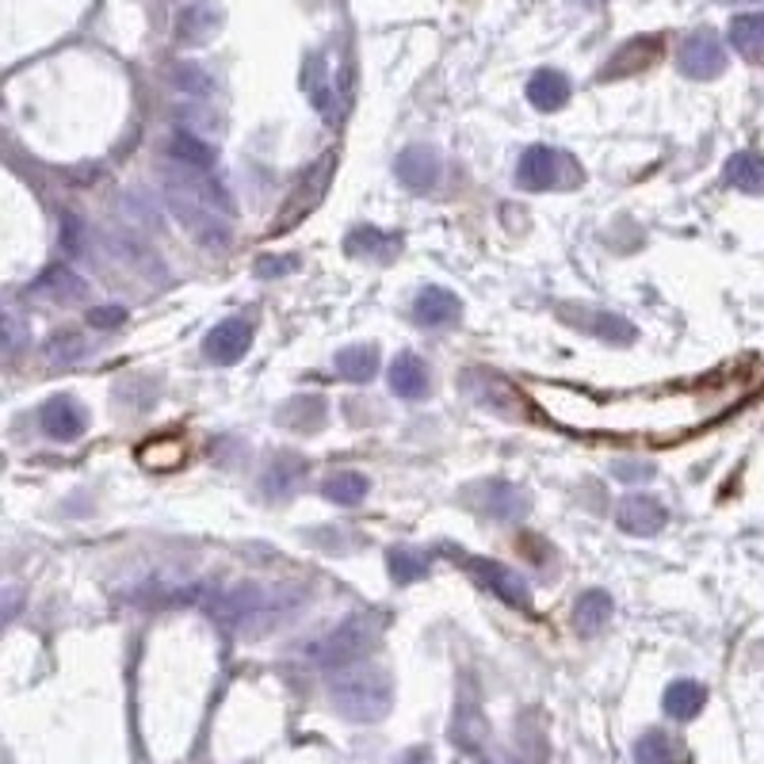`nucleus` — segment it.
I'll use <instances>...</instances> for the list:
<instances>
[{
    "label": "nucleus",
    "mask_w": 764,
    "mask_h": 764,
    "mask_svg": "<svg viewBox=\"0 0 764 764\" xmlns=\"http://www.w3.org/2000/svg\"><path fill=\"white\" fill-rule=\"evenodd\" d=\"M169 211L195 242L203 245H226L230 242V200L207 169L173 161L165 173Z\"/></svg>",
    "instance_id": "f257e3e1"
},
{
    "label": "nucleus",
    "mask_w": 764,
    "mask_h": 764,
    "mask_svg": "<svg viewBox=\"0 0 764 764\" xmlns=\"http://www.w3.org/2000/svg\"><path fill=\"white\" fill-rule=\"evenodd\" d=\"M329 700L337 715L348 723H379L394 707V684L390 673L379 665H348L337 669L329 684Z\"/></svg>",
    "instance_id": "f03ea898"
},
{
    "label": "nucleus",
    "mask_w": 764,
    "mask_h": 764,
    "mask_svg": "<svg viewBox=\"0 0 764 764\" xmlns=\"http://www.w3.org/2000/svg\"><path fill=\"white\" fill-rule=\"evenodd\" d=\"M379 634H383L379 615H352V620H345L340 627H333L325 639H317L314 646L306 650V658H310L314 665H322V669L359 665V661L375 650Z\"/></svg>",
    "instance_id": "7ed1b4c3"
},
{
    "label": "nucleus",
    "mask_w": 764,
    "mask_h": 764,
    "mask_svg": "<svg viewBox=\"0 0 764 764\" xmlns=\"http://www.w3.org/2000/svg\"><path fill=\"white\" fill-rule=\"evenodd\" d=\"M276 604H279L276 592H268L261 585H242L234 592H222L211 604V615H218L230 631L245 634V631H256V627L268 623L272 615H276Z\"/></svg>",
    "instance_id": "20e7f679"
},
{
    "label": "nucleus",
    "mask_w": 764,
    "mask_h": 764,
    "mask_svg": "<svg viewBox=\"0 0 764 764\" xmlns=\"http://www.w3.org/2000/svg\"><path fill=\"white\" fill-rule=\"evenodd\" d=\"M581 180L578 165L566 153L551 150V145H531L523 150L517 165V184L523 192H554V187H573Z\"/></svg>",
    "instance_id": "39448f33"
},
{
    "label": "nucleus",
    "mask_w": 764,
    "mask_h": 764,
    "mask_svg": "<svg viewBox=\"0 0 764 764\" xmlns=\"http://www.w3.org/2000/svg\"><path fill=\"white\" fill-rule=\"evenodd\" d=\"M676 65H681V73L692 77V81H715V77L726 70L723 39L707 28L692 31V35L681 42V50H676Z\"/></svg>",
    "instance_id": "423d86ee"
},
{
    "label": "nucleus",
    "mask_w": 764,
    "mask_h": 764,
    "mask_svg": "<svg viewBox=\"0 0 764 764\" xmlns=\"http://www.w3.org/2000/svg\"><path fill=\"white\" fill-rule=\"evenodd\" d=\"M253 333L256 329H253V322H248V317H226V322H218L207 333V340H203V356H207L211 364H218V367L237 364V359L253 348Z\"/></svg>",
    "instance_id": "0eeeda50"
},
{
    "label": "nucleus",
    "mask_w": 764,
    "mask_h": 764,
    "mask_svg": "<svg viewBox=\"0 0 764 764\" xmlns=\"http://www.w3.org/2000/svg\"><path fill=\"white\" fill-rule=\"evenodd\" d=\"M394 173H398V180L409 187V192H432V187L440 184L444 161H440V153H436L432 145L417 142V145H409V150L398 153V165H394Z\"/></svg>",
    "instance_id": "6e6552de"
},
{
    "label": "nucleus",
    "mask_w": 764,
    "mask_h": 764,
    "mask_svg": "<svg viewBox=\"0 0 764 764\" xmlns=\"http://www.w3.org/2000/svg\"><path fill=\"white\" fill-rule=\"evenodd\" d=\"M39 425L50 440L70 444L84 432V428H89V414H84L81 401H73L70 394H58V398H50L47 406L39 409Z\"/></svg>",
    "instance_id": "1a4fd4ad"
},
{
    "label": "nucleus",
    "mask_w": 764,
    "mask_h": 764,
    "mask_svg": "<svg viewBox=\"0 0 764 764\" xmlns=\"http://www.w3.org/2000/svg\"><path fill=\"white\" fill-rule=\"evenodd\" d=\"M222 23H226L222 4H214V0H195V4H187L184 12H180L176 39L184 42V47H207V42L222 31Z\"/></svg>",
    "instance_id": "9d476101"
},
{
    "label": "nucleus",
    "mask_w": 764,
    "mask_h": 764,
    "mask_svg": "<svg viewBox=\"0 0 764 764\" xmlns=\"http://www.w3.org/2000/svg\"><path fill=\"white\" fill-rule=\"evenodd\" d=\"M303 89L306 96H310V104L322 111L329 123H337L340 119V104H337V84H333V73H329V58L322 54V50H314L310 58L303 62Z\"/></svg>",
    "instance_id": "9b49d317"
},
{
    "label": "nucleus",
    "mask_w": 764,
    "mask_h": 764,
    "mask_svg": "<svg viewBox=\"0 0 764 764\" xmlns=\"http://www.w3.org/2000/svg\"><path fill=\"white\" fill-rule=\"evenodd\" d=\"M615 520H620V528L631 531V536H658V531L665 528L669 512H665V505H661L658 497L634 493V497H623V501H620Z\"/></svg>",
    "instance_id": "f8f14e48"
},
{
    "label": "nucleus",
    "mask_w": 764,
    "mask_h": 764,
    "mask_svg": "<svg viewBox=\"0 0 764 764\" xmlns=\"http://www.w3.org/2000/svg\"><path fill=\"white\" fill-rule=\"evenodd\" d=\"M475 570H478V578H482L486 585L505 600V604L520 608V612H531V589L517 570H509V566H501V562H486V558H478Z\"/></svg>",
    "instance_id": "ddd939ff"
},
{
    "label": "nucleus",
    "mask_w": 764,
    "mask_h": 764,
    "mask_svg": "<svg viewBox=\"0 0 764 764\" xmlns=\"http://www.w3.org/2000/svg\"><path fill=\"white\" fill-rule=\"evenodd\" d=\"M478 493H482L478 509L493 520H520L523 512L531 509V493L520 486H512V482H486Z\"/></svg>",
    "instance_id": "4468645a"
},
{
    "label": "nucleus",
    "mask_w": 764,
    "mask_h": 764,
    "mask_svg": "<svg viewBox=\"0 0 764 764\" xmlns=\"http://www.w3.org/2000/svg\"><path fill=\"white\" fill-rule=\"evenodd\" d=\"M459 314H462L459 298L444 287H425L414 303V317H417V325H425V329H444V325L459 322Z\"/></svg>",
    "instance_id": "2eb2a0df"
},
{
    "label": "nucleus",
    "mask_w": 764,
    "mask_h": 764,
    "mask_svg": "<svg viewBox=\"0 0 764 764\" xmlns=\"http://www.w3.org/2000/svg\"><path fill=\"white\" fill-rule=\"evenodd\" d=\"M661 54V39L658 35H646V39H631L620 54L612 58V62L604 65V81H612V77H631L639 70H646V65H654Z\"/></svg>",
    "instance_id": "dca6fc26"
},
{
    "label": "nucleus",
    "mask_w": 764,
    "mask_h": 764,
    "mask_svg": "<svg viewBox=\"0 0 764 764\" xmlns=\"http://www.w3.org/2000/svg\"><path fill=\"white\" fill-rule=\"evenodd\" d=\"M615 615V604L612 597H608L604 589H589L578 597V608H573V627H578L585 639H592V634H600L608 623H612Z\"/></svg>",
    "instance_id": "f3484780"
},
{
    "label": "nucleus",
    "mask_w": 764,
    "mask_h": 764,
    "mask_svg": "<svg viewBox=\"0 0 764 764\" xmlns=\"http://www.w3.org/2000/svg\"><path fill=\"white\" fill-rule=\"evenodd\" d=\"M390 390L398 394V398H425L428 394V367L420 364L414 352H401L398 359L390 364Z\"/></svg>",
    "instance_id": "a211bd4d"
},
{
    "label": "nucleus",
    "mask_w": 764,
    "mask_h": 764,
    "mask_svg": "<svg viewBox=\"0 0 764 764\" xmlns=\"http://www.w3.org/2000/svg\"><path fill=\"white\" fill-rule=\"evenodd\" d=\"M35 295L50 298V303H81L84 295H89V287H84V279L77 276L73 268H65V264H54V268L47 272L39 283H35Z\"/></svg>",
    "instance_id": "6ab92c4d"
},
{
    "label": "nucleus",
    "mask_w": 764,
    "mask_h": 764,
    "mask_svg": "<svg viewBox=\"0 0 764 764\" xmlns=\"http://www.w3.org/2000/svg\"><path fill=\"white\" fill-rule=\"evenodd\" d=\"M329 169H333V157H322V161H317V165L310 169V176H306V184L298 187V195H295V200H291V211L279 218V230H283V226H295V222L303 218V214L310 211L317 200H322L325 187H329Z\"/></svg>",
    "instance_id": "aec40b11"
},
{
    "label": "nucleus",
    "mask_w": 764,
    "mask_h": 764,
    "mask_svg": "<svg viewBox=\"0 0 764 764\" xmlns=\"http://www.w3.org/2000/svg\"><path fill=\"white\" fill-rule=\"evenodd\" d=\"M703 703H707V689L695 681H673L665 689V715L676 723H692L703 711Z\"/></svg>",
    "instance_id": "412c9836"
},
{
    "label": "nucleus",
    "mask_w": 764,
    "mask_h": 764,
    "mask_svg": "<svg viewBox=\"0 0 764 764\" xmlns=\"http://www.w3.org/2000/svg\"><path fill=\"white\" fill-rule=\"evenodd\" d=\"M333 367H337L340 379L367 383V379H375V371H379V348L375 345H348V348L337 352Z\"/></svg>",
    "instance_id": "4be33fe9"
},
{
    "label": "nucleus",
    "mask_w": 764,
    "mask_h": 764,
    "mask_svg": "<svg viewBox=\"0 0 764 764\" xmlns=\"http://www.w3.org/2000/svg\"><path fill=\"white\" fill-rule=\"evenodd\" d=\"M528 100L539 111L566 108V100H570V81H566V73H558V70H539L528 81Z\"/></svg>",
    "instance_id": "5701e85b"
},
{
    "label": "nucleus",
    "mask_w": 764,
    "mask_h": 764,
    "mask_svg": "<svg viewBox=\"0 0 764 764\" xmlns=\"http://www.w3.org/2000/svg\"><path fill=\"white\" fill-rule=\"evenodd\" d=\"M730 42H734V50L742 58H750V62H764V12L730 20Z\"/></svg>",
    "instance_id": "b1692460"
},
{
    "label": "nucleus",
    "mask_w": 764,
    "mask_h": 764,
    "mask_svg": "<svg viewBox=\"0 0 764 764\" xmlns=\"http://www.w3.org/2000/svg\"><path fill=\"white\" fill-rule=\"evenodd\" d=\"M303 478H306V462L295 459V455H279V459L272 462L268 470H264V493L276 497V501H283V497L295 493Z\"/></svg>",
    "instance_id": "393cba45"
},
{
    "label": "nucleus",
    "mask_w": 764,
    "mask_h": 764,
    "mask_svg": "<svg viewBox=\"0 0 764 764\" xmlns=\"http://www.w3.org/2000/svg\"><path fill=\"white\" fill-rule=\"evenodd\" d=\"M279 425L295 428V432H317L325 425V401L310 394V398H291L279 406Z\"/></svg>",
    "instance_id": "a878e982"
},
{
    "label": "nucleus",
    "mask_w": 764,
    "mask_h": 764,
    "mask_svg": "<svg viewBox=\"0 0 764 764\" xmlns=\"http://www.w3.org/2000/svg\"><path fill=\"white\" fill-rule=\"evenodd\" d=\"M345 248L352 256H367V261H375V264H386L401 248V242H398V237H390V234H383V230H371V226L364 230V226H359V230H352V234H348Z\"/></svg>",
    "instance_id": "bb28decb"
},
{
    "label": "nucleus",
    "mask_w": 764,
    "mask_h": 764,
    "mask_svg": "<svg viewBox=\"0 0 764 764\" xmlns=\"http://www.w3.org/2000/svg\"><path fill=\"white\" fill-rule=\"evenodd\" d=\"M726 180L750 195H764V157L753 150L734 153V157L726 161Z\"/></svg>",
    "instance_id": "cd10ccee"
},
{
    "label": "nucleus",
    "mask_w": 764,
    "mask_h": 764,
    "mask_svg": "<svg viewBox=\"0 0 764 764\" xmlns=\"http://www.w3.org/2000/svg\"><path fill=\"white\" fill-rule=\"evenodd\" d=\"M634 764H681V745L665 730H646L634 742Z\"/></svg>",
    "instance_id": "c85d7f7f"
},
{
    "label": "nucleus",
    "mask_w": 764,
    "mask_h": 764,
    "mask_svg": "<svg viewBox=\"0 0 764 764\" xmlns=\"http://www.w3.org/2000/svg\"><path fill=\"white\" fill-rule=\"evenodd\" d=\"M386 566H390V578L398 581V585H414V581H425L428 570H432L428 554L425 551H414V547H394V551L386 554Z\"/></svg>",
    "instance_id": "c756f323"
},
{
    "label": "nucleus",
    "mask_w": 764,
    "mask_h": 764,
    "mask_svg": "<svg viewBox=\"0 0 764 764\" xmlns=\"http://www.w3.org/2000/svg\"><path fill=\"white\" fill-rule=\"evenodd\" d=\"M139 462L145 470H157V475H169L184 462V444L173 440V436H161V440H145L139 448Z\"/></svg>",
    "instance_id": "7c9ffc66"
},
{
    "label": "nucleus",
    "mask_w": 764,
    "mask_h": 764,
    "mask_svg": "<svg viewBox=\"0 0 764 764\" xmlns=\"http://www.w3.org/2000/svg\"><path fill=\"white\" fill-rule=\"evenodd\" d=\"M322 489H325V497L337 505H359L367 497V478L356 475V470H333Z\"/></svg>",
    "instance_id": "2f4dec72"
},
{
    "label": "nucleus",
    "mask_w": 764,
    "mask_h": 764,
    "mask_svg": "<svg viewBox=\"0 0 764 764\" xmlns=\"http://www.w3.org/2000/svg\"><path fill=\"white\" fill-rule=\"evenodd\" d=\"M585 322H592V325H585V329L597 333L600 340H612V345H631L634 340V325L620 314L592 310V314H585Z\"/></svg>",
    "instance_id": "473e14b6"
},
{
    "label": "nucleus",
    "mask_w": 764,
    "mask_h": 764,
    "mask_svg": "<svg viewBox=\"0 0 764 764\" xmlns=\"http://www.w3.org/2000/svg\"><path fill=\"white\" fill-rule=\"evenodd\" d=\"M169 153H173V161H184V165H200V169H211L214 165V150L207 142H200L195 134L187 131H176L173 142H169Z\"/></svg>",
    "instance_id": "72a5a7b5"
},
{
    "label": "nucleus",
    "mask_w": 764,
    "mask_h": 764,
    "mask_svg": "<svg viewBox=\"0 0 764 764\" xmlns=\"http://www.w3.org/2000/svg\"><path fill=\"white\" fill-rule=\"evenodd\" d=\"M176 84L184 92H195V96H207L211 92V77L200 65H176Z\"/></svg>",
    "instance_id": "f704fd0d"
},
{
    "label": "nucleus",
    "mask_w": 764,
    "mask_h": 764,
    "mask_svg": "<svg viewBox=\"0 0 764 764\" xmlns=\"http://www.w3.org/2000/svg\"><path fill=\"white\" fill-rule=\"evenodd\" d=\"M123 322H126L123 306H92V310H89V325H92V329H119Z\"/></svg>",
    "instance_id": "c9c22d12"
},
{
    "label": "nucleus",
    "mask_w": 764,
    "mask_h": 764,
    "mask_svg": "<svg viewBox=\"0 0 764 764\" xmlns=\"http://www.w3.org/2000/svg\"><path fill=\"white\" fill-rule=\"evenodd\" d=\"M81 352H84V340L81 337H70V333H65V337L50 340V356H54V359H77Z\"/></svg>",
    "instance_id": "e433bc0d"
},
{
    "label": "nucleus",
    "mask_w": 764,
    "mask_h": 764,
    "mask_svg": "<svg viewBox=\"0 0 764 764\" xmlns=\"http://www.w3.org/2000/svg\"><path fill=\"white\" fill-rule=\"evenodd\" d=\"M612 475L623 478V482H642V478L654 475V467H650V462H615Z\"/></svg>",
    "instance_id": "4c0bfd02"
},
{
    "label": "nucleus",
    "mask_w": 764,
    "mask_h": 764,
    "mask_svg": "<svg viewBox=\"0 0 764 764\" xmlns=\"http://www.w3.org/2000/svg\"><path fill=\"white\" fill-rule=\"evenodd\" d=\"M295 268V261H272V256H261L256 261V276H283V272Z\"/></svg>",
    "instance_id": "58836bf2"
},
{
    "label": "nucleus",
    "mask_w": 764,
    "mask_h": 764,
    "mask_svg": "<svg viewBox=\"0 0 764 764\" xmlns=\"http://www.w3.org/2000/svg\"><path fill=\"white\" fill-rule=\"evenodd\" d=\"M398 764H432V750H425V745H417V750L401 753Z\"/></svg>",
    "instance_id": "ea45409f"
},
{
    "label": "nucleus",
    "mask_w": 764,
    "mask_h": 764,
    "mask_svg": "<svg viewBox=\"0 0 764 764\" xmlns=\"http://www.w3.org/2000/svg\"><path fill=\"white\" fill-rule=\"evenodd\" d=\"M77 245H81V222L65 218V248H70V253H77Z\"/></svg>",
    "instance_id": "a19ab883"
},
{
    "label": "nucleus",
    "mask_w": 764,
    "mask_h": 764,
    "mask_svg": "<svg viewBox=\"0 0 764 764\" xmlns=\"http://www.w3.org/2000/svg\"><path fill=\"white\" fill-rule=\"evenodd\" d=\"M723 4H764V0H723Z\"/></svg>",
    "instance_id": "79ce46f5"
},
{
    "label": "nucleus",
    "mask_w": 764,
    "mask_h": 764,
    "mask_svg": "<svg viewBox=\"0 0 764 764\" xmlns=\"http://www.w3.org/2000/svg\"><path fill=\"white\" fill-rule=\"evenodd\" d=\"M581 4H589V8H597V4H604V0H581Z\"/></svg>",
    "instance_id": "37998d69"
}]
</instances>
